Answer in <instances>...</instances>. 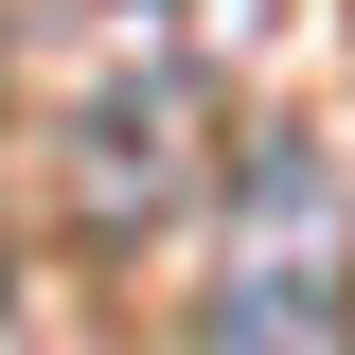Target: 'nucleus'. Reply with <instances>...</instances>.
<instances>
[{
    "mask_svg": "<svg viewBox=\"0 0 355 355\" xmlns=\"http://www.w3.org/2000/svg\"><path fill=\"white\" fill-rule=\"evenodd\" d=\"M231 355H355V231H338V178L302 142H249L231 178Z\"/></svg>",
    "mask_w": 355,
    "mask_h": 355,
    "instance_id": "f257e3e1",
    "label": "nucleus"
},
{
    "mask_svg": "<svg viewBox=\"0 0 355 355\" xmlns=\"http://www.w3.org/2000/svg\"><path fill=\"white\" fill-rule=\"evenodd\" d=\"M178 125H196V71H178V53H160L142 89H107V107H89V214H125V196L160 214L178 178H196V160H178Z\"/></svg>",
    "mask_w": 355,
    "mask_h": 355,
    "instance_id": "f03ea898",
    "label": "nucleus"
}]
</instances>
